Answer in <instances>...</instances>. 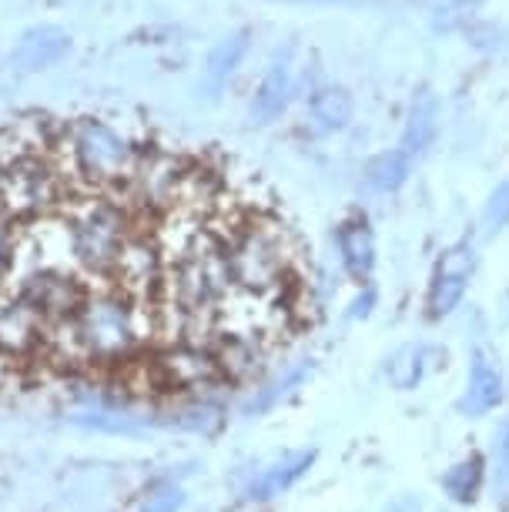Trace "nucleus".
I'll return each mask as SVG.
<instances>
[{
	"instance_id": "423d86ee",
	"label": "nucleus",
	"mask_w": 509,
	"mask_h": 512,
	"mask_svg": "<svg viewBox=\"0 0 509 512\" xmlns=\"http://www.w3.org/2000/svg\"><path fill=\"white\" fill-rule=\"evenodd\" d=\"M335 251H339L342 272L355 285H369L376 275L379 248H376V228L366 211H349L339 225H335Z\"/></svg>"
},
{
	"instance_id": "6ab92c4d",
	"label": "nucleus",
	"mask_w": 509,
	"mask_h": 512,
	"mask_svg": "<svg viewBox=\"0 0 509 512\" xmlns=\"http://www.w3.org/2000/svg\"><path fill=\"white\" fill-rule=\"evenodd\" d=\"M181 506H185V492H181V489H161L148 502H144L141 512H178Z\"/></svg>"
},
{
	"instance_id": "1a4fd4ad",
	"label": "nucleus",
	"mask_w": 509,
	"mask_h": 512,
	"mask_svg": "<svg viewBox=\"0 0 509 512\" xmlns=\"http://www.w3.org/2000/svg\"><path fill=\"white\" fill-rule=\"evenodd\" d=\"M439 94L432 88H422L409 98L406 118H402V134H399V148L409 154V158H426L432 151V144L439 138Z\"/></svg>"
},
{
	"instance_id": "6e6552de",
	"label": "nucleus",
	"mask_w": 509,
	"mask_h": 512,
	"mask_svg": "<svg viewBox=\"0 0 509 512\" xmlns=\"http://www.w3.org/2000/svg\"><path fill=\"white\" fill-rule=\"evenodd\" d=\"M252 41H255L252 27H238V31L225 34L222 41L211 47L205 57V71H201V81H198V88L205 91L208 98H218V94L235 81V74L242 71V64L248 61V54H252Z\"/></svg>"
},
{
	"instance_id": "f8f14e48",
	"label": "nucleus",
	"mask_w": 509,
	"mask_h": 512,
	"mask_svg": "<svg viewBox=\"0 0 509 512\" xmlns=\"http://www.w3.org/2000/svg\"><path fill=\"white\" fill-rule=\"evenodd\" d=\"M412 171H416V158H409V154L396 144V148L376 151L366 164H362V185H366L369 195L392 198L409 185Z\"/></svg>"
},
{
	"instance_id": "a211bd4d",
	"label": "nucleus",
	"mask_w": 509,
	"mask_h": 512,
	"mask_svg": "<svg viewBox=\"0 0 509 512\" xmlns=\"http://www.w3.org/2000/svg\"><path fill=\"white\" fill-rule=\"evenodd\" d=\"M503 228H509V178H503L493 188V195L483 205V231L486 235H499Z\"/></svg>"
},
{
	"instance_id": "4be33fe9",
	"label": "nucleus",
	"mask_w": 509,
	"mask_h": 512,
	"mask_svg": "<svg viewBox=\"0 0 509 512\" xmlns=\"http://www.w3.org/2000/svg\"><path fill=\"white\" fill-rule=\"evenodd\" d=\"M419 509H422V506H419V499H416V496H399V499H392L382 512H419Z\"/></svg>"
},
{
	"instance_id": "0eeeda50",
	"label": "nucleus",
	"mask_w": 509,
	"mask_h": 512,
	"mask_svg": "<svg viewBox=\"0 0 509 512\" xmlns=\"http://www.w3.org/2000/svg\"><path fill=\"white\" fill-rule=\"evenodd\" d=\"M71 47H74L71 34L61 24H34L21 31L11 54H7V61H11L17 74H41L51 71L54 64H61L71 54Z\"/></svg>"
},
{
	"instance_id": "aec40b11",
	"label": "nucleus",
	"mask_w": 509,
	"mask_h": 512,
	"mask_svg": "<svg viewBox=\"0 0 509 512\" xmlns=\"http://www.w3.org/2000/svg\"><path fill=\"white\" fill-rule=\"evenodd\" d=\"M499 482H503V492L509 496V419L499 429Z\"/></svg>"
},
{
	"instance_id": "dca6fc26",
	"label": "nucleus",
	"mask_w": 509,
	"mask_h": 512,
	"mask_svg": "<svg viewBox=\"0 0 509 512\" xmlns=\"http://www.w3.org/2000/svg\"><path fill=\"white\" fill-rule=\"evenodd\" d=\"M463 37L476 54L499 57V54L509 51V31L493 24V21H473V17H469V21L463 24Z\"/></svg>"
},
{
	"instance_id": "f3484780",
	"label": "nucleus",
	"mask_w": 509,
	"mask_h": 512,
	"mask_svg": "<svg viewBox=\"0 0 509 512\" xmlns=\"http://www.w3.org/2000/svg\"><path fill=\"white\" fill-rule=\"evenodd\" d=\"M312 372V362H299L295 369H288L282 379H275L268 389H258V395L252 402H248V412H265V409H272V405H278L285 399V395H292L299 385L305 382V375Z\"/></svg>"
},
{
	"instance_id": "9b49d317",
	"label": "nucleus",
	"mask_w": 509,
	"mask_h": 512,
	"mask_svg": "<svg viewBox=\"0 0 509 512\" xmlns=\"http://www.w3.org/2000/svg\"><path fill=\"white\" fill-rule=\"evenodd\" d=\"M305 111L315 134H342L355 121V98L345 84L322 81L305 94Z\"/></svg>"
},
{
	"instance_id": "2eb2a0df",
	"label": "nucleus",
	"mask_w": 509,
	"mask_h": 512,
	"mask_svg": "<svg viewBox=\"0 0 509 512\" xmlns=\"http://www.w3.org/2000/svg\"><path fill=\"white\" fill-rule=\"evenodd\" d=\"M443 486L453 502H463V506L466 502H476L479 486H483V456H469L463 462H456V466L446 472Z\"/></svg>"
},
{
	"instance_id": "39448f33",
	"label": "nucleus",
	"mask_w": 509,
	"mask_h": 512,
	"mask_svg": "<svg viewBox=\"0 0 509 512\" xmlns=\"http://www.w3.org/2000/svg\"><path fill=\"white\" fill-rule=\"evenodd\" d=\"M295 98H299V71H295L292 61V47H285V51L272 54V61L265 64L262 77H258L252 98H248V121L258 124V128L275 124L292 108Z\"/></svg>"
},
{
	"instance_id": "9d476101",
	"label": "nucleus",
	"mask_w": 509,
	"mask_h": 512,
	"mask_svg": "<svg viewBox=\"0 0 509 512\" xmlns=\"http://www.w3.org/2000/svg\"><path fill=\"white\" fill-rule=\"evenodd\" d=\"M506 399V379L499 362L489 355L486 349L473 352V362H469V375H466V395L459 402L469 419H479V415L493 412L496 405H503Z\"/></svg>"
},
{
	"instance_id": "5701e85b",
	"label": "nucleus",
	"mask_w": 509,
	"mask_h": 512,
	"mask_svg": "<svg viewBox=\"0 0 509 512\" xmlns=\"http://www.w3.org/2000/svg\"><path fill=\"white\" fill-rule=\"evenodd\" d=\"M432 4L449 7V11H476V7H483L486 0H432Z\"/></svg>"
},
{
	"instance_id": "412c9836",
	"label": "nucleus",
	"mask_w": 509,
	"mask_h": 512,
	"mask_svg": "<svg viewBox=\"0 0 509 512\" xmlns=\"http://www.w3.org/2000/svg\"><path fill=\"white\" fill-rule=\"evenodd\" d=\"M372 305H376V288H372V285H362V295L352 302V315H355V318H369V315H372Z\"/></svg>"
},
{
	"instance_id": "f257e3e1",
	"label": "nucleus",
	"mask_w": 509,
	"mask_h": 512,
	"mask_svg": "<svg viewBox=\"0 0 509 512\" xmlns=\"http://www.w3.org/2000/svg\"><path fill=\"white\" fill-rule=\"evenodd\" d=\"M228 262L238 288L252 295L309 292L302 268V245L285 221L265 208H245L225 231Z\"/></svg>"
},
{
	"instance_id": "4468645a",
	"label": "nucleus",
	"mask_w": 509,
	"mask_h": 512,
	"mask_svg": "<svg viewBox=\"0 0 509 512\" xmlns=\"http://www.w3.org/2000/svg\"><path fill=\"white\" fill-rule=\"evenodd\" d=\"M426 359H429L426 345H402V349L386 362V375H389L392 389H399V392L416 389L422 382V375H426Z\"/></svg>"
},
{
	"instance_id": "7ed1b4c3",
	"label": "nucleus",
	"mask_w": 509,
	"mask_h": 512,
	"mask_svg": "<svg viewBox=\"0 0 509 512\" xmlns=\"http://www.w3.org/2000/svg\"><path fill=\"white\" fill-rule=\"evenodd\" d=\"M191 168H195V158H188V154L144 144L138 164H134L131 175L121 181V188L114 195L131 211H138L141 218L161 221L181 205Z\"/></svg>"
},
{
	"instance_id": "20e7f679",
	"label": "nucleus",
	"mask_w": 509,
	"mask_h": 512,
	"mask_svg": "<svg viewBox=\"0 0 509 512\" xmlns=\"http://www.w3.org/2000/svg\"><path fill=\"white\" fill-rule=\"evenodd\" d=\"M473 272H476V241L466 235V238H459L456 245H449L443 255H439L436 268H432L429 292H426V308H429L432 322L453 315L456 308L463 305L469 282H473Z\"/></svg>"
},
{
	"instance_id": "ddd939ff",
	"label": "nucleus",
	"mask_w": 509,
	"mask_h": 512,
	"mask_svg": "<svg viewBox=\"0 0 509 512\" xmlns=\"http://www.w3.org/2000/svg\"><path fill=\"white\" fill-rule=\"evenodd\" d=\"M312 462H315V449L288 456L285 462H278V466L268 469L262 479L248 486V499H272V496H278V492H285L295 479L305 476V469H309Z\"/></svg>"
},
{
	"instance_id": "f03ea898",
	"label": "nucleus",
	"mask_w": 509,
	"mask_h": 512,
	"mask_svg": "<svg viewBox=\"0 0 509 512\" xmlns=\"http://www.w3.org/2000/svg\"><path fill=\"white\" fill-rule=\"evenodd\" d=\"M141 151L144 144L91 114L57 124V154L81 191H118Z\"/></svg>"
}]
</instances>
